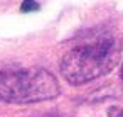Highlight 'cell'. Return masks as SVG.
Instances as JSON below:
<instances>
[{
	"instance_id": "1",
	"label": "cell",
	"mask_w": 123,
	"mask_h": 117,
	"mask_svg": "<svg viewBox=\"0 0 123 117\" xmlns=\"http://www.w3.org/2000/svg\"><path fill=\"white\" fill-rule=\"evenodd\" d=\"M118 59V46L111 39H101L68 51L61 61V75L71 85H83L110 73Z\"/></svg>"
},
{
	"instance_id": "2",
	"label": "cell",
	"mask_w": 123,
	"mask_h": 117,
	"mask_svg": "<svg viewBox=\"0 0 123 117\" xmlns=\"http://www.w3.org/2000/svg\"><path fill=\"white\" fill-rule=\"evenodd\" d=\"M57 78L39 66L0 71V102L34 103L59 95Z\"/></svg>"
},
{
	"instance_id": "3",
	"label": "cell",
	"mask_w": 123,
	"mask_h": 117,
	"mask_svg": "<svg viewBox=\"0 0 123 117\" xmlns=\"http://www.w3.org/2000/svg\"><path fill=\"white\" fill-rule=\"evenodd\" d=\"M22 12H29V10H37L39 9V4L34 2V0H24L22 2Z\"/></svg>"
},
{
	"instance_id": "4",
	"label": "cell",
	"mask_w": 123,
	"mask_h": 117,
	"mask_svg": "<svg viewBox=\"0 0 123 117\" xmlns=\"http://www.w3.org/2000/svg\"><path fill=\"white\" fill-rule=\"evenodd\" d=\"M108 117H123V105H115L110 109Z\"/></svg>"
},
{
	"instance_id": "5",
	"label": "cell",
	"mask_w": 123,
	"mask_h": 117,
	"mask_svg": "<svg viewBox=\"0 0 123 117\" xmlns=\"http://www.w3.org/2000/svg\"><path fill=\"white\" fill-rule=\"evenodd\" d=\"M39 117H62L59 114H44V115H39Z\"/></svg>"
},
{
	"instance_id": "6",
	"label": "cell",
	"mask_w": 123,
	"mask_h": 117,
	"mask_svg": "<svg viewBox=\"0 0 123 117\" xmlns=\"http://www.w3.org/2000/svg\"><path fill=\"white\" fill-rule=\"evenodd\" d=\"M121 80H123V66H121Z\"/></svg>"
}]
</instances>
